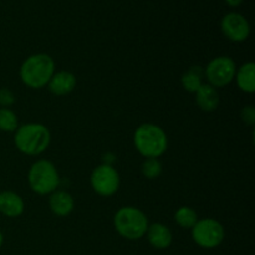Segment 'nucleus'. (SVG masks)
I'll return each mask as SVG.
<instances>
[{"mask_svg":"<svg viewBox=\"0 0 255 255\" xmlns=\"http://www.w3.org/2000/svg\"><path fill=\"white\" fill-rule=\"evenodd\" d=\"M90 183L96 194L101 197H111L120 188V174L112 164L102 163L94 168Z\"/></svg>","mask_w":255,"mask_h":255,"instance_id":"8","label":"nucleus"},{"mask_svg":"<svg viewBox=\"0 0 255 255\" xmlns=\"http://www.w3.org/2000/svg\"><path fill=\"white\" fill-rule=\"evenodd\" d=\"M25 211V202L17 193L4 191L0 193V212L9 218H17Z\"/></svg>","mask_w":255,"mask_h":255,"instance_id":"12","label":"nucleus"},{"mask_svg":"<svg viewBox=\"0 0 255 255\" xmlns=\"http://www.w3.org/2000/svg\"><path fill=\"white\" fill-rule=\"evenodd\" d=\"M15 95L11 90L9 89H0V106L6 109V107L11 106L15 104Z\"/></svg>","mask_w":255,"mask_h":255,"instance_id":"20","label":"nucleus"},{"mask_svg":"<svg viewBox=\"0 0 255 255\" xmlns=\"http://www.w3.org/2000/svg\"><path fill=\"white\" fill-rule=\"evenodd\" d=\"M221 30L224 36L233 42L246 41L251 34L248 20L238 12H228L221 21Z\"/></svg>","mask_w":255,"mask_h":255,"instance_id":"9","label":"nucleus"},{"mask_svg":"<svg viewBox=\"0 0 255 255\" xmlns=\"http://www.w3.org/2000/svg\"><path fill=\"white\" fill-rule=\"evenodd\" d=\"M27 181L32 192L40 196H46L57 191L60 176L52 162L47 159H39L30 167Z\"/></svg>","mask_w":255,"mask_h":255,"instance_id":"5","label":"nucleus"},{"mask_svg":"<svg viewBox=\"0 0 255 255\" xmlns=\"http://www.w3.org/2000/svg\"><path fill=\"white\" fill-rule=\"evenodd\" d=\"M226 2L229 5V6L237 7L243 2V0H226Z\"/></svg>","mask_w":255,"mask_h":255,"instance_id":"22","label":"nucleus"},{"mask_svg":"<svg viewBox=\"0 0 255 255\" xmlns=\"http://www.w3.org/2000/svg\"><path fill=\"white\" fill-rule=\"evenodd\" d=\"M162 169L163 167L158 158H146L141 167L142 174L147 179H157L162 174Z\"/></svg>","mask_w":255,"mask_h":255,"instance_id":"19","label":"nucleus"},{"mask_svg":"<svg viewBox=\"0 0 255 255\" xmlns=\"http://www.w3.org/2000/svg\"><path fill=\"white\" fill-rule=\"evenodd\" d=\"M241 119L246 125L253 126L255 124V109L252 105L244 106L241 111Z\"/></svg>","mask_w":255,"mask_h":255,"instance_id":"21","label":"nucleus"},{"mask_svg":"<svg viewBox=\"0 0 255 255\" xmlns=\"http://www.w3.org/2000/svg\"><path fill=\"white\" fill-rule=\"evenodd\" d=\"M2 243H4V236H2V233L0 232V248H1Z\"/></svg>","mask_w":255,"mask_h":255,"instance_id":"23","label":"nucleus"},{"mask_svg":"<svg viewBox=\"0 0 255 255\" xmlns=\"http://www.w3.org/2000/svg\"><path fill=\"white\" fill-rule=\"evenodd\" d=\"M133 143L144 158H159L168 148V137L158 125L142 124L134 131Z\"/></svg>","mask_w":255,"mask_h":255,"instance_id":"2","label":"nucleus"},{"mask_svg":"<svg viewBox=\"0 0 255 255\" xmlns=\"http://www.w3.org/2000/svg\"><path fill=\"white\" fill-rule=\"evenodd\" d=\"M19 127L16 114L10 109H0V131L15 132Z\"/></svg>","mask_w":255,"mask_h":255,"instance_id":"18","label":"nucleus"},{"mask_svg":"<svg viewBox=\"0 0 255 255\" xmlns=\"http://www.w3.org/2000/svg\"><path fill=\"white\" fill-rule=\"evenodd\" d=\"M191 232L194 243L206 249L217 248L226 238V229L223 224L213 218L198 219Z\"/></svg>","mask_w":255,"mask_h":255,"instance_id":"6","label":"nucleus"},{"mask_svg":"<svg viewBox=\"0 0 255 255\" xmlns=\"http://www.w3.org/2000/svg\"><path fill=\"white\" fill-rule=\"evenodd\" d=\"M148 218L139 208L132 206L121 207L114 216L115 231L125 239L138 241L146 236Z\"/></svg>","mask_w":255,"mask_h":255,"instance_id":"4","label":"nucleus"},{"mask_svg":"<svg viewBox=\"0 0 255 255\" xmlns=\"http://www.w3.org/2000/svg\"><path fill=\"white\" fill-rule=\"evenodd\" d=\"M55 74V61L47 54H34L25 59L20 67V79L30 89L47 86Z\"/></svg>","mask_w":255,"mask_h":255,"instance_id":"3","label":"nucleus"},{"mask_svg":"<svg viewBox=\"0 0 255 255\" xmlns=\"http://www.w3.org/2000/svg\"><path fill=\"white\" fill-rule=\"evenodd\" d=\"M174 221L181 228L192 229L194 224L198 222V214L191 207H179L174 213Z\"/></svg>","mask_w":255,"mask_h":255,"instance_id":"17","label":"nucleus"},{"mask_svg":"<svg viewBox=\"0 0 255 255\" xmlns=\"http://www.w3.org/2000/svg\"><path fill=\"white\" fill-rule=\"evenodd\" d=\"M237 65L234 60L229 56H218L208 62L204 69V77L207 84L212 85L216 89L224 87L231 84L236 77Z\"/></svg>","mask_w":255,"mask_h":255,"instance_id":"7","label":"nucleus"},{"mask_svg":"<svg viewBox=\"0 0 255 255\" xmlns=\"http://www.w3.org/2000/svg\"><path fill=\"white\" fill-rule=\"evenodd\" d=\"M148 243L156 249H167L173 242V234L171 229L163 223H152L146 232Z\"/></svg>","mask_w":255,"mask_h":255,"instance_id":"11","label":"nucleus"},{"mask_svg":"<svg viewBox=\"0 0 255 255\" xmlns=\"http://www.w3.org/2000/svg\"><path fill=\"white\" fill-rule=\"evenodd\" d=\"M219 92L216 87L204 82L196 91V104L204 112L216 111L219 106Z\"/></svg>","mask_w":255,"mask_h":255,"instance_id":"13","label":"nucleus"},{"mask_svg":"<svg viewBox=\"0 0 255 255\" xmlns=\"http://www.w3.org/2000/svg\"><path fill=\"white\" fill-rule=\"evenodd\" d=\"M14 142L21 153L26 156H39L49 148L51 133L45 125L31 122L17 127Z\"/></svg>","mask_w":255,"mask_h":255,"instance_id":"1","label":"nucleus"},{"mask_svg":"<svg viewBox=\"0 0 255 255\" xmlns=\"http://www.w3.org/2000/svg\"><path fill=\"white\" fill-rule=\"evenodd\" d=\"M76 84V76L72 72L61 70V71H55L47 84V87L55 96H65L74 91Z\"/></svg>","mask_w":255,"mask_h":255,"instance_id":"10","label":"nucleus"},{"mask_svg":"<svg viewBox=\"0 0 255 255\" xmlns=\"http://www.w3.org/2000/svg\"><path fill=\"white\" fill-rule=\"evenodd\" d=\"M204 69L201 66H192L182 75L181 84L187 92L196 94L197 90L204 84Z\"/></svg>","mask_w":255,"mask_h":255,"instance_id":"16","label":"nucleus"},{"mask_svg":"<svg viewBox=\"0 0 255 255\" xmlns=\"http://www.w3.org/2000/svg\"><path fill=\"white\" fill-rule=\"evenodd\" d=\"M50 211L57 217H66L74 211L75 201L71 194L66 191H55L49 198Z\"/></svg>","mask_w":255,"mask_h":255,"instance_id":"14","label":"nucleus"},{"mask_svg":"<svg viewBox=\"0 0 255 255\" xmlns=\"http://www.w3.org/2000/svg\"><path fill=\"white\" fill-rule=\"evenodd\" d=\"M236 81L239 90L246 94L255 92V64L249 61L242 65L236 72Z\"/></svg>","mask_w":255,"mask_h":255,"instance_id":"15","label":"nucleus"}]
</instances>
